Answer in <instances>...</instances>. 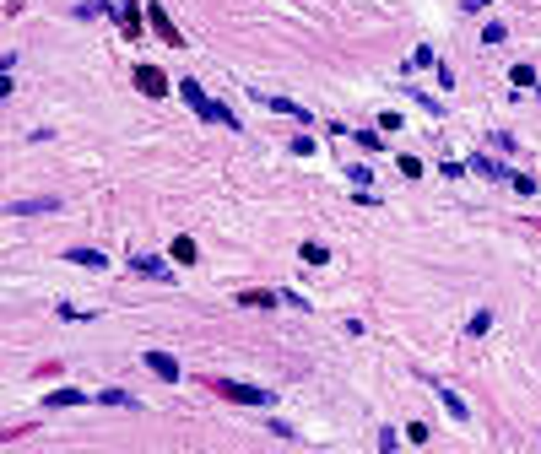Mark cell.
<instances>
[{
  "label": "cell",
  "mask_w": 541,
  "mask_h": 454,
  "mask_svg": "<svg viewBox=\"0 0 541 454\" xmlns=\"http://www.w3.org/2000/svg\"><path fill=\"white\" fill-rule=\"evenodd\" d=\"M466 168H471V173H482V179H509V168L493 163V157H482V152H477V157H466Z\"/></svg>",
  "instance_id": "obj_6"
},
{
  "label": "cell",
  "mask_w": 541,
  "mask_h": 454,
  "mask_svg": "<svg viewBox=\"0 0 541 454\" xmlns=\"http://www.w3.org/2000/svg\"><path fill=\"white\" fill-rule=\"evenodd\" d=\"M357 146H363V152H379V146H384V136H379V130H357Z\"/></svg>",
  "instance_id": "obj_18"
},
{
  "label": "cell",
  "mask_w": 541,
  "mask_h": 454,
  "mask_svg": "<svg viewBox=\"0 0 541 454\" xmlns=\"http://www.w3.org/2000/svg\"><path fill=\"white\" fill-rule=\"evenodd\" d=\"M136 87H141L146 98H163V92H168V82H163L157 65H136Z\"/></svg>",
  "instance_id": "obj_4"
},
{
  "label": "cell",
  "mask_w": 541,
  "mask_h": 454,
  "mask_svg": "<svg viewBox=\"0 0 541 454\" xmlns=\"http://www.w3.org/2000/svg\"><path fill=\"white\" fill-rule=\"evenodd\" d=\"M179 92H185V103L201 114V119H211V124H222V130H238V114L233 108H222V103H211L206 92H201V82H179Z\"/></svg>",
  "instance_id": "obj_1"
},
{
  "label": "cell",
  "mask_w": 541,
  "mask_h": 454,
  "mask_svg": "<svg viewBox=\"0 0 541 454\" xmlns=\"http://www.w3.org/2000/svg\"><path fill=\"white\" fill-rule=\"evenodd\" d=\"M433 390H438V400H444V411L455 416V422H466V400H460L455 390H444V384H433Z\"/></svg>",
  "instance_id": "obj_10"
},
{
  "label": "cell",
  "mask_w": 541,
  "mask_h": 454,
  "mask_svg": "<svg viewBox=\"0 0 541 454\" xmlns=\"http://www.w3.org/2000/svg\"><path fill=\"white\" fill-rule=\"evenodd\" d=\"M509 38V27H503V22H487V27H482V43H503Z\"/></svg>",
  "instance_id": "obj_15"
},
{
  "label": "cell",
  "mask_w": 541,
  "mask_h": 454,
  "mask_svg": "<svg viewBox=\"0 0 541 454\" xmlns=\"http://www.w3.org/2000/svg\"><path fill=\"white\" fill-rule=\"evenodd\" d=\"M55 206H60L55 195H43V200H17V206H11V217H38V211H55Z\"/></svg>",
  "instance_id": "obj_8"
},
{
  "label": "cell",
  "mask_w": 541,
  "mask_h": 454,
  "mask_svg": "<svg viewBox=\"0 0 541 454\" xmlns=\"http://www.w3.org/2000/svg\"><path fill=\"white\" fill-rule=\"evenodd\" d=\"M211 390L222 395V400H238V406H266V400H270L266 390H254V384H238V379H217Z\"/></svg>",
  "instance_id": "obj_2"
},
{
  "label": "cell",
  "mask_w": 541,
  "mask_h": 454,
  "mask_svg": "<svg viewBox=\"0 0 541 454\" xmlns=\"http://www.w3.org/2000/svg\"><path fill=\"white\" fill-rule=\"evenodd\" d=\"M179 265H195V238H173V249H168Z\"/></svg>",
  "instance_id": "obj_13"
},
{
  "label": "cell",
  "mask_w": 541,
  "mask_h": 454,
  "mask_svg": "<svg viewBox=\"0 0 541 454\" xmlns=\"http://www.w3.org/2000/svg\"><path fill=\"white\" fill-rule=\"evenodd\" d=\"M71 260H76V265H87V270H103V265H108L98 249H71Z\"/></svg>",
  "instance_id": "obj_11"
},
{
  "label": "cell",
  "mask_w": 541,
  "mask_h": 454,
  "mask_svg": "<svg viewBox=\"0 0 541 454\" xmlns=\"http://www.w3.org/2000/svg\"><path fill=\"white\" fill-rule=\"evenodd\" d=\"M509 82H514V87H536V71H531V65H514V71H509Z\"/></svg>",
  "instance_id": "obj_16"
},
{
  "label": "cell",
  "mask_w": 541,
  "mask_h": 454,
  "mask_svg": "<svg viewBox=\"0 0 541 454\" xmlns=\"http://www.w3.org/2000/svg\"><path fill=\"white\" fill-rule=\"evenodd\" d=\"M238 303H244V309H276V298H270V292H238Z\"/></svg>",
  "instance_id": "obj_12"
},
{
  "label": "cell",
  "mask_w": 541,
  "mask_h": 454,
  "mask_svg": "<svg viewBox=\"0 0 541 454\" xmlns=\"http://www.w3.org/2000/svg\"><path fill=\"white\" fill-rule=\"evenodd\" d=\"M487 325H493V314L482 309V314H471V325H466V330H471V335H482V330H487Z\"/></svg>",
  "instance_id": "obj_20"
},
{
  "label": "cell",
  "mask_w": 541,
  "mask_h": 454,
  "mask_svg": "<svg viewBox=\"0 0 541 454\" xmlns=\"http://www.w3.org/2000/svg\"><path fill=\"white\" fill-rule=\"evenodd\" d=\"M82 400H87L82 390H55L49 395V406H82Z\"/></svg>",
  "instance_id": "obj_14"
},
{
  "label": "cell",
  "mask_w": 541,
  "mask_h": 454,
  "mask_svg": "<svg viewBox=\"0 0 541 454\" xmlns=\"http://www.w3.org/2000/svg\"><path fill=\"white\" fill-rule=\"evenodd\" d=\"M146 17H152V27H157V38H163V43H173V49H185V38H179V27L168 22V11H163V6H146Z\"/></svg>",
  "instance_id": "obj_3"
},
{
  "label": "cell",
  "mask_w": 541,
  "mask_h": 454,
  "mask_svg": "<svg viewBox=\"0 0 541 454\" xmlns=\"http://www.w3.org/2000/svg\"><path fill=\"white\" fill-rule=\"evenodd\" d=\"M266 103L276 108V114H292L298 124H309V108H303V103H292V98H266Z\"/></svg>",
  "instance_id": "obj_9"
},
{
  "label": "cell",
  "mask_w": 541,
  "mask_h": 454,
  "mask_svg": "<svg viewBox=\"0 0 541 454\" xmlns=\"http://www.w3.org/2000/svg\"><path fill=\"white\" fill-rule=\"evenodd\" d=\"M130 270H141V276H157V281H168V265L157 260V254H136V260H130Z\"/></svg>",
  "instance_id": "obj_7"
},
{
  "label": "cell",
  "mask_w": 541,
  "mask_h": 454,
  "mask_svg": "<svg viewBox=\"0 0 541 454\" xmlns=\"http://www.w3.org/2000/svg\"><path fill=\"white\" fill-rule=\"evenodd\" d=\"M487 6H493V0H466V11H487Z\"/></svg>",
  "instance_id": "obj_22"
},
{
  "label": "cell",
  "mask_w": 541,
  "mask_h": 454,
  "mask_svg": "<svg viewBox=\"0 0 541 454\" xmlns=\"http://www.w3.org/2000/svg\"><path fill=\"white\" fill-rule=\"evenodd\" d=\"M98 400H103V406H136V395H125V390H103Z\"/></svg>",
  "instance_id": "obj_19"
},
{
  "label": "cell",
  "mask_w": 541,
  "mask_h": 454,
  "mask_svg": "<svg viewBox=\"0 0 541 454\" xmlns=\"http://www.w3.org/2000/svg\"><path fill=\"white\" fill-rule=\"evenodd\" d=\"M298 254H303L309 265H325V260H331V254H325V244H303V249H298Z\"/></svg>",
  "instance_id": "obj_17"
},
{
  "label": "cell",
  "mask_w": 541,
  "mask_h": 454,
  "mask_svg": "<svg viewBox=\"0 0 541 454\" xmlns=\"http://www.w3.org/2000/svg\"><path fill=\"white\" fill-rule=\"evenodd\" d=\"M146 368L157 373V379H163V384H173V379H179V363H173V357H168V351H146Z\"/></svg>",
  "instance_id": "obj_5"
},
{
  "label": "cell",
  "mask_w": 541,
  "mask_h": 454,
  "mask_svg": "<svg viewBox=\"0 0 541 454\" xmlns=\"http://www.w3.org/2000/svg\"><path fill=\"white\" fill-rule=\"evenodd\" d=\"M125 33H130V38H141V17H136V6H125Z\"/></svg>",
  "instance_id": "obj_21"
}]
</instances>
